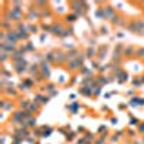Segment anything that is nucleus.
I'll return each mask as SVG.
<instances>
[{
  "mask_svg": "<svg viewBox=\"0 0 144 144\" xmlns=\"http://www.w3.org/2000/svg\"><path fill=\"white\" fill-rule=\"evenodd\" d=\"M136 55H137V56H144V48H143V49H138V50H137V52H136Z\"/></svg>",
  "mask_w": 144,
  "mask_h": 144,
  "instance_id": "obj_6",
  "label": "nucleus"
},
{
  "mask_svg": "<svg viewBox=\"0 0 144 144\" xmlns=\"http://www.w3.org/2000/svg\"><path fill=\"white\" fill-rule=\"evenodd\" d=\"M49 32H52L53 35H59V36H62V35H64L62 32H65V30L62 29V26H61V25L55 23V25L52 26V28H49Z\"/></svg>",
  "mask_w": 144,
  "mask_h": 144,
  "instance_id": "obj_1",
  "label": "nucleus"
},
{
  "mask_svg": "<svg viewBox=\"0 0 144 144\" xmlns=\"http://www.w3.org/2000/svg\"><path fill=\"white\" fill-rule=\"evenodd\" d=\"M141 82H144V76H143V79H141Z\"/></svg>",
  "mask_w": 144,
  "mask_h": 144,
  "instance_id": "obj_9",
  "label": "nucleus"
},
{
  "mask_svg": "<svg viewBox=\"0 0 144 144\" xmlns=\"http://www.w3.org/2000/svg\"><path fill=\"white\" fill-rule=\"evenodd\" d=\"M29 30H32V32H36V30H38V28H36V26H29Z\"/></svg>",
  "mask_w": 144,
  "mask_h": 144,
  "instance_id": "obj_8",
  "label": "nucleus"
},
{
  "mask_svg": "<svg viewBox=\"0 0 144 144\" xmlns=\"http://www.w3.org/2000/svg\"><path fill=\"white\" fill-rule=\"evenodd\" d=\"M79 65H82V58H78L76 61L71 62V65H69V68H71V69H75V68H78Z\"/></svg>",
  "mask_w": 144,
  "mask_h": 144,
  "instance_id": "obj_2",
  "label": "nucleus"
},
{
  "mask_svg": "<svg viewBox=\"0 0 144 144\" xmlns=\"http://www.w3.org/2000/svg\"><path fill=\"white\" fill-rule=\"evenodd\" d=\"M104 14H107L108 17H110V16H114L115 17V14H114V10H112L111 7H107V9H105V13Z\"/></svg>",
  "mask_w": 144,
  "mask_h": 144,
  "instance_id": "obj_3",
  "label": "nucleus"
},
{
  "mask_svg": "<svg viewBox=\"0 0 144 144\" xmlns=\"http://www.w3.org/2000/svg\"><path fill=\"white\" fill-rule=\"evenodd\" d=\"M33 17H39V13L35 10H30V14H29V20H32Z\"/></svg>",
  "mask_w": 144,
  "mask_h": 144,
  "instance_id": "obj_5",
  "label": "nucleus"
},
{
  "mask_svg": "<svg viewBox=\"0 0 144 144\" xmlns=\"http://www.w3.org/2000/svg\"><path fill=\"white\" fill-rule=\"evenodd\" d=\"M65 58H66V56H65L64 53H61V52H59V53H56V56H55V61H59V62H62V61H64V59H65Z\"/></svg>",
  "mask_w": 144,
  "mask_h": 144,
  "instance_id": "obj_4",
  "label": "nucleus"
},
{
  "mask_svg": "<svg viewBox=\"0 0 144 144\" xmlns=\"http://www.w3.org/2000/svg\"><path fill=\"white\" fill-rule=\"evenodd\" d=\"M94 53H95V50H94V49L88 50V56H94Z\"/></svg>",
  "mask_w": 144,
  "mask_h": 144,
  "instance_id": "obj_7",
  "label": "nucleus"
}]
</instances>
